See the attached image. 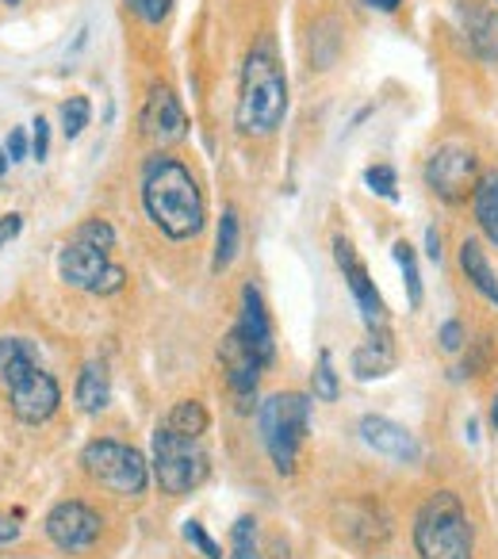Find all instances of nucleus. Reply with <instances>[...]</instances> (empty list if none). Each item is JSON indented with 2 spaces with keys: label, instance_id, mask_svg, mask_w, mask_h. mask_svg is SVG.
Segmentation results:
<instances>
[{
  "label": "nucleus",
  "instance_id": "1",
  "mask_svg": "<svg viewBox=\"0 0 498 559\" xmlns=\"http://www.w3.org/2000/svg\"><path fill=\"white\" fill-rule=\"evenodd\" d=\"M142 207L169 241H192L208 223L200 180L180 157H169L162 150L142 165Z\"/></svg>",
  "mask_w": 498,
  "mask_h": 559
},
{
  "label": "nucleus",
  "instance_id": "2",
  "mask_svg": "<svg viewBox=\"0 0 498 559\" xmlns=\"http://www.w3.org/2000/svg\"><path fill=\"white\" fill-rule=\"evenodd\" d=\"M284 111H288V78H284V66L276 58L273 43L261 39L241 66L234 123L249 139H269L284 123Z\"/></svg>",
  "mask_w": 498,
  "mask_h": 559
},
{
  "label": "nucleus",
  "instance_id": "3",
  "mask_svg": "<svg viewBox=\"0 0 498 559\" xmlns=\"http://www.w3.org/2000/svg\"><path fill=\"white\" fill-rule=\"evenodd\" d=\"M0 388L9 395L16 421L24 426H43L62 406V388L39 365V353L27 337H0Z\"/></svg>",
  "mask_w": 498,
  "mask_h": 559
},
{
  "label": "nucleus",
  "instance_id": "4",
  "mask_svg": "<svg viewBox=\"0 0 498 559\" xmlns=\"http://www.w3.org/2000/svg\"><path fill=\"white\" fill-rule=\"evenodd\" d=\"M411 540L418 559H472L475 525L456 490H434L414 513Z\"/></svg>",
  "mask_w": 498,
  "mask_h": 559
},
{
  "label": "nucleus",
  "instance_id": "5",
  "mask_svg": "<svg viewBox=\"0 0 498 559\" xmlns=\"http://www.w3.org/2000/svg\"><path fill=\"white\" fill-rule=\"evenodd\" d=\"M311 429V399L304 391H276L258 406V433L276 475H296Z\"/></svg>",
  "mask_w": 498,
  "mask_h": 559
},
{
  "label": "nucleus",
  "instance_id": "6",
  "mask_svg": "<svg viewBox=\"0 0 498 559\" xmlns=\"http://www.w3.org/2000/svg\"><path fill=\"white\" fill-rule=\"evenodd\" d=\"M150 467L165 495L185 498L195 487H203V479L211 475V456L203 449V437H185L162 421L154 429V444H150Z\"/></svg>",
  "mask_w": 498,
  "mask_h": 559
},
{
  "label": "nucleus",
  "instance_id": "7",
  "mask_svg": "<svg viewBox=\"0 0 498 559\" xmlns=\"http://www.w3.org/2000/svg\"><path fill=\"white\" fill-rule=\"evenodd\" d=\"M81 467L93 483L123 498H142L150 487V464L139 449L116 441V437H96L81 452Z\"/></svg>",
  "mask_w": 498,
  "mask_h": 559
},
{
  "label": "nucleus",
  "instance_id": "8",
  "mask_svg": "<svg viewBox=\"0 0 498 559\" xmlns=\"http://www.w3.org/2000/svg\"><path fill=\"white\" fill-rule=\"evenodd\" d=\"M58 276L88 296H116L127 284L123 264L111 261V249H100L85 238H70L58 249Z\"/></svg>",
  "mask_w": 498,
  "mask_h": 559
},
{
  "label": "nucleus",
  "instance_id": "9",
  "mask_svg": "<svg viewBox=\"0 0 498 559\" xmlns=\"http://www.w3.org/2000/svg\"><path fill=\"white\" fill-rule=\"evenodd\" d=\"M334 536L357 556H380L391 544V518L372 498H349L334 506Z\"/></svg>",
  "mask_w": 498,
  "mask_h": 559
},
{
  "label": "nucleus",
  "instance_id": "10",
  "mask_svg": "<svg viewBox=\"0 0 498 559\" xmlns=\"http://www.w3.org/2000/svg\"><path fill=\"white\" fill-rule=\"evenodd\" d=\"M43 528H47L55 548L78 556V551H88L96 540H100L104 518L88 502H81V498H66V502H58L55 510L47 513Z\"/></svg>",
  "mask_w": 498,
  "mask_h": 559
},
{
  "label": "nucleus",
  "instance_id": "11",
  "mask_svg": "<svg viewBox=\"0 0 498 559\" xmlns=\"http://www.w3.org/2000/svg\"><path fill=\"white\" fill-rule=\"evenodd\" d=\"M334 257L337 269L345 272V284H349L353 299H357V311L365 319L368 334H388V307H383V296L376 292V280L368 276L365 261L357 257L349 238H334Z\"/></svg>",
  "mask_w": 498,
  "mask_h": 559
},
{
  "label": "nucleus",
  "instance_id": "12",
  "mask_svg": "<svg viewBox=\"0 0 498 559\" xmlns=\"http://www.w3.org/2000/svg\"><path fill=\"white\" fill-rule=\"evenodd\" d=\"M426 185L429 192H437L441 200H464L475 188V154L467 146H449L434 150V157L426 162Z\"/></svg>",
  "mask_w": 498,
  "mask_h": 559
},
{
  "label": "nucleus",
  "instance_id": "13",
  "mask_svg": "<svg viewBox=\"0 0 498 559\" xmlns=\"http://www.w3.org/2000/svg\"><path fill=\"white\" fill-rule=\"evenodd\" d=\"M218 365H223V372H226V388H230V395L238 399V411H249L253 399H258L265 365L249 353V345L241 342L238 330H230V334L218 342Z\"/></svg>",
  "mask_w": 498,
  "mask_h": 559
},
{
  "label": "nucleus",
  "instance_id": "14",
  "mask_svg": "<svg viewBox=\"0 0 498 559\" xmlns=\"http://www.w3.org/2000/svg\"><path fill=\"white\" fill-rule=\"evenodd\" d=\"M234 330L241 334V342L249 345V353L261 360V365H273L276 360V330H273V319H269V307H265V296H261L258 284H246L238 296V322Z\"/></svg>",
  "mask_w": 498,
  "mask_h": 559
},
{
  "label": "nucleus",
  "instance_id": "15",
  "mask_svg": "<svg viewBox=\"0 0 498 559\" xmlns=\"http://www.w3.org/2000/svg\"><path fill=\"white\" fill-rule=\"evenodd\" d=\"M139 127L154 146H173L188 134V116L180 108V100L173 96V88L154 85L139 111Z\"/></svg>",
  "mask_w": 498,
  "mask_h": 559
},
{
  "label": "nucleus",
  "instance_id": "16",
  "mask_svg": "<svg viewBox=\"0 0 498 559\" xmlns=\"http://www.w3.org/2000/svg\"><path fill=\"white\" fill-rule=\"evenodd\" d=\"M360 441L372 452H380V456L395 460V464H418L422 460L418 437L406 426H399V421L383 418V414H365L360 418Z\"/></svg>",
  "mask_w": 498,
  "mask_h": 559
},
{
  "label": "nucleus",
  "instance_id": "17",
  "mask_svg": "<svg viewBox=\"0 0 498 559\" xmlns=\"http://www.w3.org/2000/svg\"><path fill=\"white\" fill-rule=\"evenodd\" d=\"M456 24L483 62H498V9L487 0H456Z\"/></svg>",
  "mask_w": 498,
  "mask_h": 559
},
{
  "label": "nucleus",
  "instance_id": "18",
  "mask_svg": "<svg viewBox=\"0 0 498 559\" xmlns=\"http://www.w3.org/2000/svg\"><path fill=\"white\" fill-rule=\"evenodd\" d=\"M460 272L467 276V284H472L475 292H479L483 299H487L490 307H498V276L495 269H490L487 253H483V246L475 238L460 241Z\"/></svg>",
  "mask_w": 498,
  "mask_h": 559
},
{
  "label": "nucleus",
  "instance_id": "19",
  "mask_svg": "<svg viewBox=\"0 0 498 559\" xmlns=\"http://www.w3.org/2000/svg\"><path fill=\"white\" fill-rule=\"evenodd\" d=\"M391 368H395V349H391L388 334H368V342L357 345V353H353V376L360 383L383 380Z\"/></svg>",
  "mask_w": 498,
  "mask_h": 559
},
{
  "label": "nucleus",
  "instance_id": "20",
  "mask_svg": "<svg viewBox=\"0 0 498 559\" xmlns=\"http://www.w3.org/2000/svg\"><path fill=\"white\" fill-rule=\"evenodd\" d=\"M73 399L85 414H100L104 406L111 403V376L104 360H88L78 376V388H73Z\"/></svg>",
  "mask_w": 498,
  "mask_h": 559
},
{
  "label": "nucleus",
  "instance_id": "21",
  "mask_svg": "<svg viewBox=\"0 0 498 559\" xmlns=\"http://www.w3.org/2000/svg\"><path fill=\"white\" fill-rule=\"evenodd\" d=\"M472 215L475 226L483 230V238L490 246H498V169L495 173H483L472 188Z\"/></svg>",
  "mask_w": 498,
  "mask_h": 559
},
{
  "label": "nucleus",
  "instance_id": "22",
  "mask_svg": "<svg viewBox=\"0 0 498 559\" xmlns=\"http://www.w3.org/2000/svg\"><path fill=\"white\" fill-rule=\"evenodd\" d=\"M165 426L177 429V433H185V437H203L211 426V414L200 399H180V403L169 411V418H165Z\"/></svg>",
  "mask_w": 498,
  "mask_h": 559
},
{
  "label": "nucleus",
  "instance_id": "23",
  "mask_svg": "<svg viewBox=\"0 0 498 559\" xmlns=\"http://www.w3.org/2000/svg\"><path fill=\"white\" fill-rule=\"evenodd\" d=\"M238 238H241L238 211L223 207V218H218V234H215V261H211V269H215V272L230 269V261L238 257Z\"/></svg>",
  "mask_w": 498,
  "mask_h": 559
},
{
  "label": "nucleus",
  "instance_id": "24",
  "mask_svg": "<svg viewBox=\"0 0 498 559\" xmlns=\"http://www.w3.org/2000/svg\"><path fill=\"white\" fill-rule=\"evenodd\" d=\"M391 257H395L399 272H403V288H406V304L411 307H422V269H418V253L406 238H399L391 246Z\"/></svg>",
  "mask_w": 498,
  "mask_h": 559
},
{
  "label": "nucleus",
  "instance_id": "25",
  "mask_svg": "<svg viewBox=\"0 0 498 559\" xmlns=\"http://www.w3.org/2000/svg\"><path fill=\"white\" fill-rule=\"evenodd\" d=\"M226 559H261V548H258V521L241 513L230 528V556Z\"/></svg>",
  "mask_w": 498,
  "mask_h": 559
},
{
  "label": "nucleus",
  "instance_id": "26",
  "mask_svg": "<svg viewBox=\"0 0 498 559\" xmlns=\"http://www.w3.org/2000/svg\"><path fill=\"white\" fill-rule=\"evenodd\" d=\"M88 119H93V104H88V96H70V100L62 104V134L66 139H81V131L88 127Z\"/></svg>",
  "mask_w": 498,
  "mask_h": 559
},
{
  "label": "nucleus",
  "instance_id": "27",
  "mask_svg": "<svg viewBox=\"0 0 498 559\" xmlns=\"http://www.w3.org/2000/svg\"><path fill=\"white\" fill-rule=\"evenodd\" d=\"M337 395H342V388H337L334 357H330V349H322L319 365H315V399H322V403H337Z\"/></svg>",
  "mask_w": 498,
  "mask_h": 559
},
{
  "label": "nucleus",
  "instance_id": "28",
  "mask_svg": "<svg viewBox=\"0 0 498 559\" xmlns=\"http://www.w3.org/2000/svg\"><path fill=\"white\" fill-rule=\"evenodd\" d=\"M180 536H185V540L192 544V548L200 551L203 559H226V556H223V548H218V544L211 540V536H208V528H203L200 521H192V518H188L185 525H180Z\"/></svg>",
  "mask_w": 498,
  "mask_h": 559
},
{
  "label": "nucleus",
  "instance_id": "29",
  "mask_svg": "<svg viewBox=\"0 0 498 559\" xmlns=\"http://www.w3.org/2000/svg\"><path fill=\"white\" fill-rule=\"evenodd\" d=\"M365 185H368V192L383 195V200H399V192H395L399 180H395V169H391V165H368Z\"/></svg>",
  "mask_w": 498,
  "mask_h": 559
},
{
  "label": "nucleus",
  "instance_id": "30",
  "mask_svg": "<svg viewBox=\"0 0 498 559\" xmlns=\"http://www.w3.org/2000/svg\"><path fill=\"white\" fill-rule=\"evenodd\" d=\"M127 9L134 12V16L142 20V24H162L165 16H169V9H173V0H127Z\"/></svg>",
  "mask_w": 498,
  "mask_h": 559
},
{
  "label": "nucleus",
  "instance_id": "31",
  "mask_svg": "<svg viewBox=\"0 0 498 559\" xmlns=\"http://www.w3.org/2000/svg\"><path fill=\"white\" fill-rule=\"evenodd\" d=\"M437 342H441V349L444 353H460L464 349V326H460L456 319H449V322H441V330H437Z\"/></svg>",
  "mask_w": 498,
  "mask_h": 559
},
{
  "label": "nucleus",
  "instance_id": "32",
  "mask_svg": "<svg viewBox=\"0 0 498 559\" xmlns=\"http://www.w3.org/2000/svg\"><path fill=\"white\" fill-rule=\"evenodd\" d=\"M35 131H32V157L35 162H47V154H50V123L47 119H35Z\"/></svg>",
  "mask_w": 498,
  "mask_h": 559
},
{
  "label": "nucleus",
  "instance_id": "33",
  "mask_svg": "<svg viewBox=\"0 0 498 559\" xmlns=\"http://www.w3.org/2000/svg\"><path fill=\"white\" fill-rule=\"evenodd\" d=\"M20 230H24V215H4V218H0V249L9 246Z\"/></svg>",
  "mask_w": 498,
  "mask_h": 559
},
{
  "label": "nucleus",
  "instance_id": "34",
  "mask_svg": "<svg viewBox=\"0 0 498 559\" xmlns=\"http://www.w3.org/2000/svg\"><path fill=\"white\" fill-rule=\"evenodd\" d=\"M27 146H32V142H27V131H12V134H9V146H4V150H9L12 162H24V157H27Z\"/></svg>",
  "mask_w": 498,
  "mask_h": 559
},
{
  "label": "nucleus",
  "instance_id": "35",
  "mask_svg": "<svg viewBox=\"0 0 498 559\" xmlns=\"http://www.w3.org/2000/svg\"><path fill=\"white\" fill-rule=\"evenodd\" d=\"M426 257H429V261H441V234H437V226H429V230H426Z\"/></svg>",
  "mask_w": 498,
  "mask_h": 559
},
{
  "label": "nucleus",
  "instance_id": "36",
  "mask_svg": "<svg viewBox=\"0 0 498 559\" xmlns=\"http://www.w3.org/2000/svg\"><path fill=\"white\" fill-rule=\"evenodd\" d=\"M20 536V525L12 518H4V513H0V544H12Z\"/></svg>",
  "mask_w": 498,
  "mask_h": 559
},
{
  "label": "nucleus",
  "instance_id": "37",
  "mask_svg": "<svg viewBox=\"0 0 498 559\" xmlns=\"http://www.w3.org/2000/svg\"><path fill=\"white\" fill-rule=\"evenodd\" d=\"M360 4H368L372 12H395L403 0H360Z\"/></svg>",
  "mask_w": 498,
  "mask_h": 559
},
{
  "label": "nucleus",
  "instance_id": "38",
  "mask_svg": "<svg viewBox=\"0 0 498 559\" xmlns=\"http://www.w3.org/2000/svg\"><path fill=\"white\" fill-rule=\"evenodd\" d=\"M9 165H12V157H9V150L0 146V177H4V173H9Z\"/></svg>",
  "mask_w": 498,
  "mask_h": 559
},
{
  "label": "nucleus",
  "instance_id": "39",
  "mask_svg": "<svg viewBox=\"0 0 498 559\" xmlns=\"http://www.w3.org/2000/svg\"><path fill=\"white\" fill-rule=\"evenodd\" d=\"M490 426L498 429V395H495V403H490Z\"/></svg>",
  "mask_w": 498,
  "mask_h": 559
},
{
  "label": "nucleus",
  "instance_id": "40",
  "mask_svg": "<svg viewBox=\"0 0 498 559\" xmlns=\"http://www.w3.org/2000/svg\"><path fill=\"white\" fill-rule=\"evenodd\" d=\"M4 4H20V0H4Z\"/></svg>",
  "mask_w": 498,
  "mask_h": 559
}]
</instances>
